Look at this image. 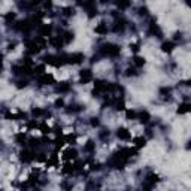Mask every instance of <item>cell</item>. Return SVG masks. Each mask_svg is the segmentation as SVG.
Returning a JSON list of instances; mask_svg holds the SVG:
<instances>
[{"label":"cell","instance_id":"obj_35","mask_svg":"<svg viewBox=\"0 0 191 191\" xmlns=\"http://www.w3.org/2000/svg\"><path fill=\"white\" fill-rule=\"evenodd\" d=\"M116 6L120 7V9H125V7L130 6V3L129 2H118V3H116Z\"/></svg>","mask_w":191,"mask_h":191},{"label":"cell","instance_id":"obj_25","mask_svg":"<svg viewBox=\"0 0 191 191\" xmlns=\"http://www.w3.org/2000/svg\"><path fill=\"white\" fill-rule=\"evenodd\" d=\"M45 66H47V64H37V66H34L33 73H36V75H39V76L45 75V73H47V72H45Z\"/></svg>","mask_w":191,"mask_h":191},{"label":"cell","instance_id":"obj_42","mask_svg":"<svg viewBox=\"0 0 191 191\" xmlns=\"http://www.w3.org/2000/svg\"><path fill=\"white\" fill-rule=\"evenodd\" d=\"M43 6L47 7V9H51V7H52V3H51V2H45V3H43Z\"/></svg>","mask_w":191,"mask_h":191},{"label":"cell","instance_id":"obj_29","mask_svg":"<svg viewBox=\"0 0 191 191\" xmlns=\"http://www.w3.org/2000/svg\"><path fill=\"white\" fill-rule=\"evenodd\" d=\"M37 129L41 130L42 133H43V135H48V133H51V127H49V125H47V124L45 123H42V124H39V127H37Z\"/></svg>","mask_w":191,"mask_h":191},{"label":"cell","instance_id":"obj_23","mask_svg":"<svg viewBox=\"0 0 191 191\" xmlns=\"http://www.w3.org/2000/svg\"><path fill=\"white\" fill-rule=\"evenodd\" d=\"M145 63H146V60H145L143 57H140V55H135V57H133V64H135L136 67H142Z\"/></svg>","mask_w":191,"mask_h":191},{"label":"cell","instance_id":"obj_26","mask_svg":"<svg viewBox=\"0 0 191 191\" xmlns=\"http://www.w3.org/2000/svg\"><path fill=\"white\" fill-rule=\"evenodd\" d=\"M63 173H66V175H69V173H73L75 172V164H70V163H66L64 164V167L61 169Z\"/></svg>","mask_w":191,"mask_h":191},{"label":"cell","instance_id":"obj_21","mask_svg":"<svg viewBox=\"0 0 191 191\" xmlns=\"http://www.w3.org/2000/svg\"><path fill=\"white\" fill-rule=\"evenodd\" d=\"M63 41H64V45H67V43H70V42L73 41V37H75V34L72 33V32H64V33L61 34Z\"/></svg>","mask_w":191,"mask_h":191},{"label":"cell","instance_id":"obj_2","mask_svg":"<svg viewBox=\"0 0 191 191\" xmlns=\"http://www.w3.org/2000/svg\"><path fill=\"white\" fill-rule=\"evenodd\" d=\"M85 60V57L82 52H72L67 54V64H79Z\"/></svg>","mask_w":191,"mask_h":191},{"label":"cell","instance_id":"obj_19","mask_svg":"<svg viewBox=\"0 0 191 191\" xmlns=\"http://www.w3.org/2000/svg\"><path fill=\"white\" fill-rule=\"evenodd\" d=\"M149 114H148V112H146V110H142V112H139V116H137V120H139V121H140V123L142 124H146L148 123V121H149Z\"/></svg>","mask_w":191,"mask_h":191},{"label":"cell","instance_id":"obj_17","mask_svg":"<svg viewBox=\"0 0 191 191\" xmlns=\"http://www.w3.org/2000/svg\"><path fill=\"white\" fill-rule=\"evenodd\" d=\"M34 42H36V45L41 48V49H43V48L49 43V42L47 41V37H42V36H36V37H34Z\"/></svg>","mask_w":191,"mask_h":191},{"label":"cell","instance_id":"obj_24","mask_svg":"<svg viewBox=\"0 0 191 191\" xmlns=\"http://www.w3.org/2000/svg\"><path fill=\"white\" fill-rule=\"evenodd\" d=\"M15 142L20 143V145H26V142H27V137H26V135H24V131H22V133H17V135H15Z\"/></svg>","mask_w":191,"mask_h":191},{"label":"cell","instance_id":"obj_45","mask_svg":"<svg viewBox=\"0 0 191 191\" xmlns=\"http://www.w3.org/2000/svg\"><path fill=\"white\" fill-rule=\"evenodd\" d=\"M187 5H188V6L191 7V2H187Z\"/></svg>","mask_w":191,"mask_h":191},{"label":"cell","instance_id":"obj_40","mask_svg":"<svg viewBox=\"0 0 191 191\" xmlns=\"http://www.w3.org/2000/svg\"><path fill=\"white\" fill-rule=\"evenodd\" d=\"M26 85H27V82L26 81H18L17 82V87H18V88H22V87H26Z\"/></svg>","mask_w":191,"mask_h":191},{"label":"cell","instance_id":"obj_15","mask_svg":"<svg viewBox=\"0 0 191 191\" xmlns=\"http://www.w3.org/2000/svg\"><path fill=\"white\" fill-rule=\"evenodd\" d=\"M133 143H135V146L139 149V148H143V146L146 145V139H145L143 136H137V137L133 139Z\"/></svg>","mask_w":191,"mask_h":191},{"label":"cell","instance_id":"obj_44","mask_svg":"<svg viewBox=\"0 0 191 191\" xmlns=\"http://www.w3.org/2000/svg\"><path fill=\"white\" fill-rule=\"evenodd\" d=\"M187 149H191V140L188 142V145H187Z\"/></svg>","mask_w":191,"mask_h":191},{"label":"cell","instance_id":"obj_3","mask_svg":"<svg viewBox=\"0 0 191 191\" xmlns=\"http://www.w3.org/2000/svg\"><path fill=\"white\" fill-rule=\"evenodd\" d=\"M37 33L42 37H51V33H52V26L51 24H39L37 26Z\"/></svg>","mask_w":191,"mask_h":191},{"label":"cell","instance_id":"obj_1","mask_svg":"<svg viewBox=\"0 0 191 191\" xmlns=\"http://www.w3.org/2000/svg\"><path fill=\"white\" fill-rule=\"evenodd\" d=\"M121 52V47L116 45V43H105L100 47V54L105 57H116V55Z\"/></svg>","mask_w":191,"mask_h":191},{"label":"cell","instance_id":"obj_8","mask_svg":"<svg viewBox=\"0 0 191 191\" xmlns=\"http://www.w3.org/2000/svg\"><path fill=\"white\" fill-rule=\"evenodd\" d=\"M48 42H49V45H51V47L57 48V49L63 48V45H64V41H63V37L60 36V34H58V36H51Z\"/></svg>","mask_w":191,"mask_h":191},{"label":"cell","instance_id":"obj_31","mask_svg":"<svg viewBox=\"0 0 191 191\" xmlns=\"http://www.w3.org/2000/svg\"><path fill=\"white\" fill-rule=\"evenodd\" d=\"M32 114H33L34 118H37V116H41V115H45L47 112H45L43 109H41V108H34V109L32 110Z\"/></svg>","mask_w":191,"mask_h":191},{"label":"cell","instance_id":"obj_30","mask_svg":"<svg viewBox=\"0 0 191 191\" xmlns=\"http://www.w3.org/2000/svg\"><path fill=\"white\" fill-rule=\"evenodd\" d=\"M15 18H17V14H15V12H7V14H5V21H6L7 24H11Z\"/></svg>","mask_w":191,"mask_h":191},{"label":"cell","instance_id":"obj_36","mask_svg":"<svg viewBox=\"0 0 191 191\" xmlns=\"http://www.w3.org/2000/svg\"><path fill=\"white\" fill-rule=\"evenodd\" d=\"M125 75H127V76H133V75H137L136 69H131V67H129V69H127V70H125Z\"/></svg>","mask_w":191,"mask_h":191},{"label":"cell","instance_id":"obj_4","mask_svg":"<svg viewBox=\"0 0 191 191\" xmlns=\"http://www.w3.org/2000/svg\"><path fill=\"white\" fill-rule=\"evenodd\" d=\"M20 158L22 163H30V161H33L36 158V154L32 149H22L20 152Z\"/></svg>","mask_w":191,"mask_h":191},{"label":"cell","instance_id":"obj_28","mask_svg":"<svg viewBox=\"0 0 191 191\" xmlns=\"http://www.w3.org/2000/svg\"><path fill=\"white\" fill-rule=\"evenodd\" d=\"M115 109L116 110H124V109H125L124 99H116V100H115Z\"/></svg>","mask_w":191,"mask_h":191},{"label":"cell","instance_id":"obj_22","mask_svg":"<svg viewBox=\"0 0 191 191\" xmlns=\"http://www.w3.org/2000/svg\"><path fill=\"white\" fill-rule=\"evenodd\" d=\"M55 90H57V93H67L69 90H70V85H69L67 82H61V84H58L55 87Z\"/></svg>","mask_w":191,"mask_h":191},{"label":"cell","instance_id":"obj_39","mask_svg":"<svg viewBox=\"0 0 191 191\" xmlns=\"http://www.w3.org/2000/svg\"><path fill=\"white\" fill-rule=\"evenodd\" d=\"M99 124H100L99 118H91V125H93V127H97Z\"/></svg>","mask_w":191,"mask_h":191},{"label":"cell","instance_id":"obj_16","mask_svg":"<svg viewBox=\"0 0 191 191\" xmlns=\"http://www.w3.org/2000/svg\"><path fill=\"white\" fill-rule=\"evenodd\" d=\"M47 167H51V166H58V157H57V151H55L54 154L51 155V157L47 160Z\"/></svg>","mask_w":191,"mask_h":191},{"label":"cell","instance_id":"obj_32","mask_svg":"<svg viewBox=\"0 0 191 191\" xmlns=\"http://www.w3.org/2000/svg\"><path fill=\"white\" fill-rule=\"evenodd\" d=\"M139 49H140V43H139V42H136V43H130V51L139 52Z\"/></svg>","mask_w":191,"mask_h":191},{"label":"cell","instance_id":"obj_13","mask_svg":"<svg viewBox=\"0 0 191 191\" xmlns=\"http://www.w3.org/2000/svg\"><path fill=\"white\" fill-rule=\"evenodd\" d=\"M145 182H149V184L152 185H157V182H160V176H158L157 173H148L146 175V178H145Z\"/></svg>","mask_w":191,"mask_h":191},{"label":"cell","instance_id":"obj_43","mask_svg":"<svg viewBox=\"0 0 191 191\" xmlns=\"http://www.w3.org/2000/svg\"><path fill=\"white\" fill-rule=\"evenodd\" d=\"M182 85H187V87H191V79H187V81L182 82Z\"/></svg>","mask_w":191,"mask_h":191},{"label":"cell","instance_id":"obj_27","mask_svg":"<svg viewBox=\"0 0 191 191\" xmlns=\"http://www.w3.org/2000/svg\"><path fill=\"white\" fill-rule=\"evenodd\" d=\"M124 27H125V21L121 18V20H118L115 22V27H114V30H115V32H123Z\"/></svg>","mask_w":191,"mask_h":191},{"label":"cell","instance_id":"obj_10","mask_svg":"<svg viewBox=\"0 0 191 191\" xmlns=\"http://www.w3.org/2000/svg\"><path fill=\"white\" fill-rule=\"evenodd\" d=\"M148 33H149L151 36H155V37H161V36H163V32L160 30L158 24H155V22H151V24H149Z\"/></svg>","mask_w":191,"mask_h":191},{"label":"cell","instance_id":"obj_7","mask_svg":"<svg viewBox=\"0 0 191 191\" xmlns=\"http://www.w3.org/2000/svg\"><path fill=\"white\" fill-rule=\"evenodd\" d=\"M37 82H39L41 85H51V84H55V78H54V75H51V73H45V75L39 76Z\"/></svg>","mask_w":191,"mask_h":191},{"label":"cell","instance_id":"obj_37","mask_svg":"<svg viewBox=\"0 0 191 191\" xmlns=\"http://www.w3.org/2000/svg\"><path fill=\"white\" fill-rule=\"evenodd\" d=\"M54 105H55V108H63L64 106V100L63 99H57Z\"/></svg>","mask_w":191,"mask_h":191},{"label":"cell","instance_id":"obj_6","mask_svg":"<svg viewBox=\"0 0 191 191\" xmlns=\"http://www.w3.org/2000/svg\"><path fill=\"white\" fill-rule=\"evenodd\" d=\"M78 157V151L75 148H66V149L63 151V160H66V161H70V160H75Z\"/></svg>","mask_w":191,"mask_h":191},{"label":"cell","instance_id":"obj_12","mask_svg":"<svg viewBox=\"0 0 191 191\" xmlns=\"http://www.w3.org/2000/svg\"><path fill=\"white\" fill-rule=\"evenodd\" d=\"M175 48H176V43L172 41H167V42H163V43H161V51L166 52V54H170Z\"/></svg>","mask_w":191,"mask_h":191},{"label":"cell","instance_id":"obj_14","mask_svg":"<svg viewBox=\"0 0 191 191\" xmlns=\"http://www.w3.org/2000/svg\"><path fill=\"white\" fill-rule=\"evenodd\" d=\"M94 32L97 34H100V36H103V34L108 33V26L105 24V22H100V24H97L94 28Z\"/></svg>","mask_w":191,"mask_h":191},{"label":"cell","instance_id":"obj_33","mask_svg":"<svg viewBox=\"0 0 191 191\" xmlns=\"http://www.w3.org/2000/svg\"><path fill=\"white\" fill-rule=\"evenodd\" d=\"M63 14L66 15V17H70V15H73V7H70V6L64 7V9H63Z\"/></svg>","mask_w":191,"mask_h":191},{"label":"cell","instance_id":"obj_11","mask_svg":"<svg viewBox=\"0 0 191 191\" xmlns=\"http://www.w3.org/2000/svg\"><path fill=\"white\" fill-rule=\"evenodd\" d=\"M179 115H185V114H190L191 112V102H184L181 103L178 106V110H176Z\"/></svg>","mask_w":191,"mask_h":191},{"label":"cell","instance_id":"obj_20","mask_svg":"<svg viewBox=\"0 0 191 191\" xmlns=\"http://www.w3.org/2000/svg\"><path fill=\"white\" fill-rule=\"evenodd\" d=\"M84 151L88 152V154H93V152L96 151V143L93 142V140H88V142L84 145Z\"/></svg>","mask_w":191,"mask_h":191},{"label":"cell","instance_id":"obj_38","mask_svg":"<svg viewBox=\"0 0 191 191\" xmlns=\"http://www.w3.org/2000/svg\"><path fill=\"white\" fill-rule=\"evenodd\" d=\"M28 142H30V146H37V145H39V139H30V140H28Z\"/></svg>","mask_w":191,"mask_h":191},{"label":"cell","instance_id":"obj_18","mask_svg":"<svg viewBox=\"0 0 191 191\" xmlns=\"http://www.w3.org/2000/svg\"><path fill=\"white\" fill-rule=\"evenodd\" d=\"M137 116H139V112H136L135 109H127V110H125V118H127L129 121L137 120Z\"/></svg>","mask_w":191,"mask_h":191},{"label":"cell","instance_id":"obj_34","mask_svg":"<svg viewBox=\"0 0 191 191\" xmlns=\"http://www.w3.org/2000/svg\"><path fill=\"white\" fill-rule=\"evenodd\" d=\"M75 139H76L75 135H69V136L64 137V140H66V143H70V145H72V143L75 142Z\"/></svg>","mask_w":191,"mask_h":191},{"label":"cell","instance_id":"obj_5","mask_svg":"<svg viewBox=\"0 0 191 191\" xmlns=\"http://www.w3.org/2000/svg\"><path fill=\"white\" fill-rule=\"evenodd\" d=\"M93 79V72L90 70V69H82L81 72H79V82L81 84H88L90 81Z\"/></svg>","mask_w":191,"mask_h":191},{"label":"cell","instance_id":"obj_41","mask_svg":"<svg viewBox=\"0 0 191 191\" xmlns=\"http://www.w3.org/2000/svg\"><path fill=\"white\" fill-rule=\"evenodd\" d=\"M146 12H148V9H146V7H140V9H139V14L140 15H145Z\"/></svg>","mask_w":191,"mask_h":191},{"label":"cell","instance_id":"obj_9","mask_svg":"<svg viewBox=\"0 0 191 191\" xmlns=\"http://www.w3.org/2000/svg\"><path fill=\"white\" fill-rule=\"evenodd\" d=\"M116 136L120 137L121 140H131V133H130V130L125 129V127H120L118 131H116Z\"/></svg>","mask_w":191,"mask_h":191}]
</instances>
